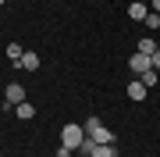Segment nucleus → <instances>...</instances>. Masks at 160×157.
Returning <instances> with one entry per match:
<instances>
[{"label":"nucleus","mask_w":160,"mask_h":157,"mask_svg":"<svg viewBox=\"0 0 160 157\" xmlns=\"http://www.w3.org/2000/svg\"><path fill=\"white\" fill-rule=\"evenodd\" d=\"M22 68H25V71H36V68H39V54L25 50V54H22Z\"/></svg>","instance_id":"obj_8"},{"label":"nucleus","mask_w":160,"mask_h":157,"mask_svg":"<svg viewBox=\"0 0 160 157\" xmlns=\"http://www.w3.org/2000/svg\"><path fill=\"white\" fill-rule=\"evenodd\" d=\"M92 139H96V143H103V146H114V139H118V136H114V132H110V128H107V125H103V128H100V132H96V136H92Z\"/></svg>","instance_id":"obj_9"},{"label":"nucleus","mask_w":160,"mask_h":157,"mask_svg":"<svg viewBox=\"0 0 160 157\" xmlns=\"http://www.w3.org/2000/svg\"><path fill=\"white\" fill-rule=\"evenodd\" d=\"M139 82H142L146 89H149V86H157V82H160V71H153V68H149L146 75H139Z\"/></svg>","instance_id":"obj_13"},{"label":"nucleus","mask_w":160,"mask_h":157,"mask_svg":"<svg viewBox=\"0 0 160 157\" xmlns=\"http://www.w3.org/2000/svg\"><path fill=\"white\" fill-rule=\"evenodd\" d=\"M128 68H132V79H139V75H146V71L153 68V61H149L146 54H139V50H135V54L128 57Z\"/></svg>","instance_id":"obj_2"},{"label":"nucleus","mask_w":160,"mask_h":157,"mask_svg":"<svg viewBox=\"0 0 160 157\" xmlns=\"http://www.w3.org/2000/svg\"><path fill=\"white\" fill-rule=\"evenodd\" d=\"M135 50H139V54H146V57H153V54H157L160 47H157V39H153V36H142V39H139V47H135Z\"/></svg>","instance_id":"obj_6"},{"label":"nucleus","mask_w":160,"mask_h":157,"mask_svg":"<svg viewBox=\"0 0 160 157\" xmlns=\"http://www.w3.org/2000/svg\"><path fill=\"white\" fill-rule=\"evenodd\" d=\"M0 7H4V0H0Z\"/></svg>","instance_id":"obj_20"},{"label":"nucleus","mask_w":160,"mask_h":157,"mask_svg":"<svg viewBox=\"0 0 160 157\" xmlns=\"http://www.w3.org/2000/svg\"><path fill=\"white\" fill-rule=\"evenodd\" d=\"M82 128H86V136H96L100 128H103V122H100V118H86V122H82Z\"/></svg>","instance_id":"obj_11"},{"label":"nucleus","mask_w":160,"mask_h":157,"mask_svg":"<svg viewBox=\"0 0 160 157\" xmlns=\"http://www.w3.org/2000/svg\"><path fill=\"white\" fill-rule=\"evenodd\" d=\"M14 114H18V118H22V122H32V118H36V107L29 104V100H22V104H18V107H14Z\"/></svg>","instance_id":"obj_7"},{"label":"nucleus","mask_w":160,"mask_h":157,"mask_svg":"<svg viewBox=\"0 0 160 157\" xmlns=\"http://www.w3.org/2000/svg\"><path fill=\"white\" fill-rule=\"evenodd\" d=\"M75 150H68V146H57V157H71Z\"/></svg>","instance_id":"obj_16"},{"label":"nucleus","mask_w":160,"mask_h":157,"mask_svg":"<svg viewBox=\"0 0 160 157\" xmlns=\"http://www.w3.org/2000/svg\"><path fill=\"white\" fill-rule=\"evenodd\" d=\"M82 139H86V128H82V125L68 122V125L61 128V146H68V150H78V146H82Z\"/></svg>","instance_id":"obj_1"},{"label":"nucleus","mask_w":160,"mask_h":157,"mask_svg":"<svg viewBox=\"0 0 160 157\" xmlns=\"http://www.w3.org/2000/svg\"><path fill=\"white\" fill-rule=\"evenodd\" d=\"M92 157H121V154H118V146H103V143H96Z\"/></svg>","instance_id":"obj_12"},{"label":"nucleus","mask_w":160,"mask_h":157,"mask_svg":"<svg viewBox=\"0 0 160 157\" xmlns=\"http://www.w3.org/2000/svg\"><path fill=\"white\" fill-rule=\"evenodd\" d=\"M149 11H157V14H160V0H149Z\"/></svg>","instance_id":"obj_18"},{"label":"nucleus","mask_w":160,"mask_h":157,"mask_svg":"<svg viewBox=\"0 0 160 157\" xmlns=\"http://www.w3.org/2000/svg\"><path fill=\"white\" fill-rule=\"evenodd\" d=\"M4 54H7V57H11L14 64H22V54H25V50L18 47V43H7V47H4Z\"/></svg>","instance_id":"obj_10"},{"label":"nucleus","mask_w":160,"mask_h":157,"mask_svg":"<svg viewBox=\"0 0 160 157\" xmlns=\"http://www.w3.org/2000/svg\"><path fill=\"white\" fill-rule=\"evenodd\" d=\"M22 100H25V86H22V82H7V89H4V104H7V107H18Z\"/></svg>","instance_id":"obj_3"},{"label":"nucleus","mask_w":160,"mask_h":157,"mask_svg":"<svg viewBox=\"0 0 160 157\" xmlns=\"http://www.w3.org/2000/svg\"><path fill=\"white\" fill-rule=\"evenodd\" d=\"M149 61H153V71H160V50H157V54H153Z\"/></svg>","instance_id":"obj_17"},{"label":"nucleus","mask_w":160,"mask_h":157,"mask_svg":"<svg viewBox=\"0 0 160 157\" xmlns=\"http://www.w3.org/2000/svg\"><path fill=\"white\" fill-rule=\"evenodd\" d=\"M92 150H96V139H92V136H86V139H82V146H78V154H82V157H92Z\"/></svg>","instance_id":"obj_14"},{"label":"nucleus","mask_w":160,"mask_h":157,"mask_svg":"<svg viewBox=\"0 0 160 157\" xmlns=\"http://www.w3.org/2000/svg\"><path fill=\"white\" fill-rule=\"evenodd\" d=\"M146 93H149V89H146L139 79H132V82H128V100H146Z\"/></svg>","instance_id":"obj_5"},{"label":"nucleus","mask_w":160,"mask_h":157,"mask_svg":"<svg viewBox=\"0 0 160 157\" xmlns=\"http://www.w3.org/2000/svg\"><path fill=\"white\" fill-rule=\"evenodd\" d=\"M142 25H146V29H149V32H157V29H160V14H157V11H149Z\"/></svg>","instance_id":"obj_15"},{"label":"nucleus","mask_w":160,"mask_h":157,"mask_svg":"<svg viewBox=\"0 0 160 157\" xmlns=\"http://www.w3.org/2000/svg\"><path fill=\"white\" fill-rule=\"evenodd\" d=\"M0 107H7V104H4V97H0Z\"/></svg>","instance_id":"obj_19"},{"label":"nucleus","mask_w":160,"mask_h":157,"mask_svg":"<svg viewBox=\"0 0 160 157\" xmlns=\"http://www.w3.org/2000/svg\"><path fill=\"white\" fill-rule=\"evenodd\" d=\"M146 14H149V4L132 0V7H128V18H132V22H146Z\"/></svg>","instance_id":"obj_4"}]
</instances>
